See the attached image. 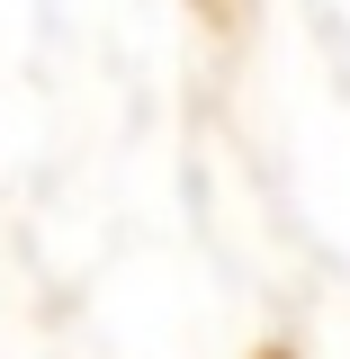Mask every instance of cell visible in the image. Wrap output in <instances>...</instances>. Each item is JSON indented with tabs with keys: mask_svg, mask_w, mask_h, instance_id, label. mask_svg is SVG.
I'll list each match as a JSON object with an SVG mask.
<instances>
[{
	"mask_svg": "<svg viewBox=\"0 0 350 359\" xmlns=\"http://www.w3.org/2000/svg\"><path fill=\"white\" fill-rule=\"evenodd\" d=\"M207 9H224V0H207Z\"/></svg>",
	"mask_w": 350,
	"mask_h": 359,
	"instance_id": "6da1fadb",
	"label": "cell"
}]
</instances>
